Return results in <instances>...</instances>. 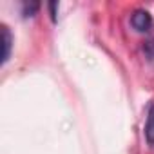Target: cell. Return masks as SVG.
<instances>
[{
    "mask_svg": "<svg viewBox=\"0 0 154 154\" xmlns=\"http://www.w3.org/2000/svg\"><path fill=\"white\" fill-rule=\"evenodd\" d=\"M131 26L138 31V33H147L152 27V17L149 11L145 9H136L131 15Z\"/></svg>",
    "mask_w": 154,
    "mask_h": 154,
    "instance_id": "6da1fadb",
    "label": "cell"
},
{
    "mask_svg": "<svg viewBox=\"0 0 154 154\" xmlns=\"http://www.w3.org/2000/svg\"><path fill=\"white\" fill-rule=\"evenodd\" d=\"M0 33H2V63H6L11 56V47H13V35L9 31V27L6 24H2L0 27Z\"/></svg>",
    "mask_w": 154,
    "mask_h": 154,
    "instance_id": "7a4b0ae2",
    "label": "cell"
},
{
    "mask_svg": "<svg viewBox=\"0 0 154 154\" xmlns=\"http://www.w3.org/2000/svg\"><path fill=\"white\" fill-rule=\"evenodd\" d=\"M145 140H147V143L154 149V102L149 105V111H147V120H145Z\"/></svg>",
    "mask_w": 154,
    "mask_h": 154,
    "instance_id": "3957f363",
    "label": "cell"
},
{
    "mask_svg": "<svg viewBox=\"0 0 154 154\" xmlns=\"http://www.w3.org/2000/svg\"><path fill=\"white\" fill-rule=\"evenodd\" d=\"M40 9V2H35V0H29V2L22 4V17L24 18H31L36 15V11Z\"/></svg>",
    "mask_w": 154,
    "mask_h": 154,
    "instance_id": "277c9868",
    "label": "cell"
},
{
    "mask_svg": "<svg viewBox=\"0 0 154 154\" xmlns=\"http://www.w3.org/2000/svg\"><path fill=\"white\" fill-rule=\"evenodd\" d=\"M143 54L147 56V60L154 62V38H149L143 44Z\"/></svg>",
    "mask_w": 154,
    "mask_h": 154,
    "instance_id": "5b68a950",
    "label": "cell"
},
{
    "mask_svg": "<svg viewBox=\"0 0 154 154\" xmlns=\"http://www.w3.org/2000/svg\"><path fill=\"white\" fill-rule=\"evenodd\" d=\"M47 8H49V13H51V20H53V22H56V15H58V4H56V2H49V4H47Z\"/></svg>",
    "mask_w": 154,
    "mask_h": 154,
    "instance_id": "8992f818",
    "label": "cell"
}]
</instances>
